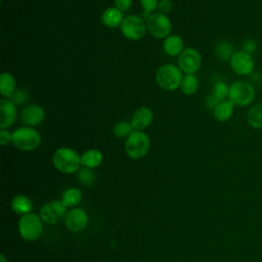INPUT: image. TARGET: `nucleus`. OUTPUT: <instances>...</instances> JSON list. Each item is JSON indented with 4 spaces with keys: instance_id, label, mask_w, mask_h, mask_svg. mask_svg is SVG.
<instances>
[{
    "instance_id": "26",
    "label": "nucleus",
    "mask_w": 262,
    "mask_h": 262,
    "mask_svg": "<svg viewBox=\"0 0 262 262\" xmlns=\"http://www.w3.org/2000/svg\"><path fill=\"white\" fill-rule=\"evenodd\" d=\"M77 178L81 184H83L85 186H90L94 183L95 174L90 168L84 167V168L78 170Z\"/></svg>"
},
{
    "instance_id": "23",
    "label": "nucleus",
    "mask_w": 262,
    "mask_h": 262,
    "mask_svg": "<svg viewBox=\"0 0 262 262\" xmlns=\"http://www.w3.org/2000/svg\"><path fill=\"white\" fill-rule=\"evenodd\" d=\"M82 201V191L78 188L71 187L67 189L63 194L61 202L62 204L68 208V207H75Z\"/></svg>"
},
{
    "instance_id": "35",
    "label": "nucleus",
    "mask_w": 262,
    "mask_h": 262,
    "mask_svg": "<svg viewBox=\"0 0 262 262\" xmlns=\"http://www.w3.org/2000/svg\"><path fill=\"white\" fill-rule=\"evenodd\" d=\"M0 262H8V261H7V259L5 258V256H4L3 254H1V255H0Z\"/></svg>"
},
{
    "instance_id": "14",
    "label": "nucleus",
    "mask_w": 262,
    "mask_h": 262,
    "mask_svg": "<svg viewBox=\"0 0 262 262\" xmlns=\"http://www.w3.org/2000/svg\"><path fill=\"white\" fill-rule=\"evenodd\" d=\"M45 112L38 104H30L20 113V120L26 126H36L44 121Z\"/></svg>"
},
{
    "instance_id": "34",
    "label": "nucleus",
    "mask_w": 262,
    "mask_h": 262,
    "mask_svg": "<svg viewBox=\"0 0 262 262\" xmlns=\"http://www.w3.org/2000/svg\"><path fill=\"white\" fill-rule=\"evenodd\" d=\"M12 98H13V102L15 104H19L21 103L24 100L27 99V94L23 91V90H18V91H15L14 94L12 95Z\"/></svg>"
},
{
    "instance_id": "20",
    "label": "nucleus",
    "mask_w": 262,
    "mask_h": 262,
    "mask_svg": "<svg viewBox=\"0 0 262 262\" xmlns=\"http://www.w3.org/2000/svg\"><path fill=\"white\" fill-rule=\"evenodd\" d=\"M10 206L14 213L20 214V215L29 214L33 208L32 201L27 195H24V194L15 195L12 199Z\"/></svg>"
},
{
    "instance_id": "7",
    "label": "nucleus",
    "mask_w": 262,
    "mask_h": 262,
    "mask_svg": "<svg viewBox=\"0 0 262 262\" xmlns=\"http://www.w3.org/2000/svg\"><path fill=\"white\" fill-rule=\"evenodd\" d=\"M147 26L144 20L137 15H129L124 18L121 25V32L125 38L137 41L144 37Z\"/></svg>"
},
{
    "instance_id": "6",
    "label": "nucleus",
    "mask_w": 262,
    "mask_h": 262,
    "mask_svg": "<svg viewBox=\"0 0 262 262\" xmlns=\"http://www.w3.org/2000/svg\"><path fill=\"white\" fill-rule=\"evenodd\" d=\"M229 100L238 106H246L255 99V89L247 81H235L229 86Z\"/></svg>"
},
{
    "instance_id": "2",
    "label": "nucleus",
    "mask_w": 262,
    "mask_h": 262,
    "mask_svg": "<svg viewBox=\"0 0 262 262\" xmlns=\"http://www.w3.org/2000/svg\"><path fill=\"white\" fill-rule=\"evenodd\" d=\"M182 79L181 70L171 63L161 66L156 73V81L158 85L162 89L168 91L177 89L181 85Z\"/></svg>"
},
{
    "instance_id": "18",
    "label": "nucleus",
    "mask_w": 262,
    "mask_h": 262,
    "mask_svg": "<svg viewBox=\"0 0 262 262\" xmlns=\"http://www.w3.org/2000/svg\"><path fill=\"white\" fill-rule=\"evenodd\" d=\"M233 102L231 100H222L214 108L213 114L217 121L226 122L233 114Z\"/></svg>"
},
{
    "instance_id": "9",
    "label": "nucleus",
    "mask_w": 262,
    "mask_h": 262,
    "mask_svg": "<svg viewBox=\"0 0 262 262\" xmlns=\"http://www.w3.org/2000/svg\"><path fill=\"white\" fill-rule=\"evenodd\" d=\"M67 207L61 201H50L42 206L40 209V217L42 221L47 224L59 223L66 218Z\"/></svg>"
},
{
    "instance_id": "27",
    "label": "nucleus",
    "mask_w": 262,
    "mask_h": 262,
    "mask_svg": "<svg viewBox=\"0 0 262 262\" xmlns=\"http://www.w3.org/2000/svg\"><path fill=\"white\" fill-rule=\"evenodd\" d=\"M113 132L118 138H124L128 137L133 132V127L129 122L120 121L115 125Z\"/></svg>"
},
{
    "instance_id": "15",
    "label": "nucleus",
    "mask_w": 262,
    "mask_h": 262,
    "mask_svg": "<svg viewBox=\"0 0 262 262\" xmlns=\"http://www.w3.org/2000/svg\"><path fill=\"white\" fill-rule=\"evenodd\" d=\"M152 112L147 106L138 107L131 119V125L135 131H142L146 129L152 121Z\"/></svg>"
},
{
    "instance_id": "32",
    "label": "nucleus",
    "mask_w": 262,
    "mask_h": 262,
    "mask_svg": "<svg viewBox=\"0 0 262 262\" xmlns=\"http://www.w3.org/2000/svg\"><path fill=\"white\" fill-rule=\"evenodd\" d=\"M171 8H172V1L171 0H161L159 2V6H158L159 12L166 14L167 12H169L171 10Z\"/></svg>"
},
{
    "instance_id": "19",
    "label": "nucleus",
    "mask_w": 262,
    "mask_h": 262,
    "mask_svg": "<svg viewBox=\"0 0 262 262\" xmlns=\"http://www.w3.org/2000/svg\"><path fill=\"white\" fill-rule=\"evenodd\" d=\"M102 154L95 148H90L84 151L81 156V165L86 168H96L102 162Z\"/></svg>"
},
{
    "instance_id": "28",
    "label": "nucleus",
    "mask_w": 262,
    "mask_h": 262,
    "mask_svg": "<svg viewBox=\"0 0 262 262\" xmlns=\"http://www.w3.org/2000/svg\"><path fill=\"white\" fill-rule=\"evenodd\" d=\"M229 87L224 82H217L213 87L212 95L216 97L219 101L225 100V97L228 96Z\"/></svg>"
},
{
    "instance_id": "3",
    "label": "nucleus",
    "mask_w": 262,
    "mask_h": 262,
    "mask_svg": "<svg viewBox=\"0 0 262 262\" xmlns=\"http://www.w3.org/2000/svg\"><path fill=\"white\" fill-rule=\"evenodd\" d=\"M12 144L25 151L36 149L41 143L40 133L31 127H20L12 133Z\"/></svg>"
},
{
    "instance_id": "21",
    "label": "nucleus",
    "mask_w": 262,
    "mask_h": 262,
    "mask_svg": "<svg viewBox=\"0 0 262 262\" xmlns=\"http://www.w3.org/2000/svg\"><path fill=\"white\" fill-rule=\"evenodd\" d=\"M15 79L14 77L7 73L3 72L0 76V93L3 97H12L15 92Z\"/></svg>"
},
{
    "instance_id": "16",
    "label": "nucleus",
    "mask_w": 262,
    "mask_h": 262,
    "mask_svg": "<svg viewBox=\"0 0 262 262\" xmlns=\"http://www.w3.org/2000/svg\"><path fill=\"white\" fill-rule=\"evenodd\" d=\"M123 20V11H121L117 7H108L103 10L101 14L102 24L111 29L117 28L118 26L122 25Z\"/></svg>"
},
{
    "instance_id": "24",
    "label": "nucleus",
    "mask_w": 262,
    "mask_h": 262,
    "mask_svg": "<svg viewBox=\"0 0 262 262\" xmlns=\"http://www.w3.org/2000/svg\"><path fill=\"white\" fill-rule=\"evenodd\" d=\"M181 91L185 95H192L199 89V80L194 75H185L181 82Z\"/></svg>"
},
{
    "instance_id": "31",
    "label": "nucleus",
    "mask_w": 262,
    "mask_h": 262,
    "mask_svg": "<svg viewBox=\"0 0 262 262\" xmlns=\"http://www.w3.org/2000/svg\"><path fill=\"white\" fill-rule=\"evenodd\" d=\"M11 141H12V134L6 129H1V131H0V143L2 145H6Z\"/></svg>"
},
{
    "instance_id": "4",
    "label": "nucleus",
    "mask_w": 262,
    "mask_h": 262,
    "mask_svg": "<svg viewBox=\"0 0 262 262\" xmlns=\"http://www.w3.org/2000/svg\"><path fill=\"white\" fill-rule=\"evenodd\" d=\"M149 149V138L142 131H133L125 141V150L129 158H143Z\"/></svg>"
},
{
    "instance_id": "30",
    "label": "nucleus",
    "mask_w": 262,
    "mask_h": 262,
    "mask_svg": "<svg viewBox=\"0 0 262 262\" xmlns=\"http://www.w3.org/2000/svg\"><path fill=\"white\" fill-rule=\"evenodd\" d=\"M244 50L243 51H245V52H247V53H249V54H253L254 52H255V50H256V48H257V46H256V42L253 40V39H247L245 42H244Z\"/></svg>"
},
{
    "instance_id": "12",
    "label": "nucleus",
    "mask_w": 262,
    "mask_h": 262,
    "mask_svg": "<svg viewBox=\"0 0 262 262\" xmlns=\"http://www.w3.org/2000/svg\"><path fill=\"white\" fill-rule=\"evenodd\" d=\"M64 223L70 231L80 232L85 229L87 225V215L84 210L80 208H74L67 213Z\"/></svg>"
},
{
    "instance_id": "22",
    "label": "nucleus",
    "mask_w": 262,
    "mask_h": 262,
    "mask_svg": "<svg viewBox=\"0 0 262 262\" xmlns=\"http://www.w3.org/2000/svg\"><path fill=\"white\" fill-rule=\"evenodd\" d=\"M247 122L254 129H262V102L253 105L248 111Z\"/></svg>"
},
{
    "instance_id": "8",
    "label": "nucleus",
    "mask_w": 262,
    "mask_h": 262,
    "mask_svg": "<svg viewBox=\"0 0 262 262\" xmlns=\"http://www.w3.org/2000/svg\"><path fill=\"white\" fill-rule=\"evenodd\" d=\"M146 26L149 34L158 39L167 38L172 29V24L169 17L161 12L151 13L147 18Z\"/></svg>"
},
{
    "instance_id": "29",
    "label": "nucleus",
    "mask_w": 262,
    "mask_h": 262,
    "mask_svg": "<svg viewBox=\"0 0 262 262\" xmlns=\"http://www.w3.org/2000/svg\"><path fill=\"white\" fill-rule=\"evenodd\" d=\"M140 4L143 8V15L147 19L148 16L150 15V12L156 10L159 6V1L158 0H140Z\"/></svg>"
},
{
    "instance_id": "10",
    "label": "nucleus",
    "mask_w": 262,
    "mask_h": 262,
    "mask_svg": "<svg viewBox=\"0 0 262 262\" xmlns=\"http://www.w3.org/2000/svg\"><path fill=\"white\" fill-rule=\"evenodd\" d=\"M202 57L200 52L191 47L184 49L178 57V67L186 75H193L201 67Z\"/></svg>"
},
{
    "instance_id": "25",
    "label": "nucleus",
    "mask_w": 262,
    "mask_h": 262,
    "mask_svg": "<svg viewBox=\"0 0 262 262\" xmlns=\"http://www.w3.org/2000/svg\"><path fill=\"white\" fill-rule=\"evenodd\" d=\"M215 52L217 56L223 60H230L231 56L234 54L233 46L227 41H221L216 45Z\"/></svg>"
},
{
    "instance_id": "33",
    "label": "nucleus",
    "mask_w": 262,
    "mask_h": 262,
    "mask_svg": "<svg viewBox=\"0 0 262 262\" xmlns=\"http://www.w3.org/2000/svg\"><path fill=\"white\" fill-rule=\"evenodd\" d=\"M115 4L121 11H127L132 5V0H115Z\"/></svg>"
},
{
    "instance_id": "11",
    "label": "nucleus",
    "mask_w": 262,
    "mask_h": 262,
    "mask_svg": "<svg viewBox=\"0 0 262 262\" xmlns=\"http://www.w3.org/2000/svg\"><path fill=\"white\" fill-rule=\"evenodd\" d=\"M230 67L232 71L241 76H248L250 75L255 67L253 56L245 51H237L231 56Z\"/></svg>"
},
{
    "instance_id": "5",
    "label": "nucleus",
    "mask_w": 262,
    "mask_h": 262,
    "mask_svg": "<svg viewBox=\"0 0 262 262\" xmlns=\"http://www.w3.org/2000/svg\"><path fill=\"white\" fill-rule=\"evenodd\" d=\"M42 219L33 213L23 215L18 221V231L21 237L29 242L38 239L42 233Z\"/></svg>"
},
{
    "instance_id": "1",
    "label": "nucleus",
    "mask_w": 262,
    "mask_h": 262,
    "mask_svg": "<svg viewBox=\"0 0 262 262\" xmlns=\"http://www.w3.org/2000/svg\"><path fill=\"white\" fill-rule=\"evenodd\" d=\"M54 167L61 173L72 174L79 170L81 165V156L73 148L60 147L52 156Z\"/></svg>"
},
{
    "instance_id": "17",
    "label": "nucleus",
    "mask_w": 262,
    "mask_h": 262,
    "mask_svg": "<svg viewBox=\"0 0 262 262\" xmlns=\"http://www.w3.org/2000/svg\"><path fill=\"white\" fill-rule=\"evenodd\" d=\"M163 49L165 53L170 56L180 55L183 51V40L178 35H169L163 43Z\"/></svg>"
},
{
    "instance_id": "13",
    "label": "nucleus",
    "mask_w": 262,
    "mask_h": 262,
    "mask_svg": "<svg viewBox=\"0 0 262 262\" xmlns=\"http://www.w3.org/2000/svg\"><path fill=\"white\" fill-rule=\"evenodd\" d=\"M16 105L12 100L1 99L0 100V128L7 129L16 119Z\"/></svg>"
}]
</instances>
